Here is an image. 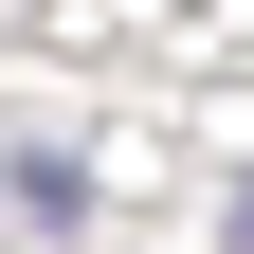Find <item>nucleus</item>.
I'll list each match as a JSON object with an SVG mask.
<instances>
[]
</instances>
